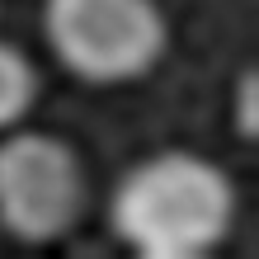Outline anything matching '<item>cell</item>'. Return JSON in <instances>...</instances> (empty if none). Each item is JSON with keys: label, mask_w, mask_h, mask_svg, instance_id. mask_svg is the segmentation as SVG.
Here are the masks:
<instances>
[{"label": "cell", "mask_w": 259, "mask_h": 259, "mask_svg": "<svg viewBox=\"0 0 259 259\" xmlns=\"http://www.w3.org/2000/svg\"><path fill=\"white\" fill-rule=\"evenodd\" d=\"M231 179L193 151H160L113 189V231L142 259H203L231 236Z\"/></svg>", "instance_id": "obj_1"}, {"label": "cell", "mask_w": 259, "mask_h": 259, "mask_svg": "<svg viewBox=\"0 0 259 259\" xmlns=\"http://www.w3.org/2000/svg\"><path fill=\"white\" fill-rule=\"evenodd\" d=\"M42 28L57 62L90 85L137 80L165 52V14L156 0H48Z\"/></svg>", "instance_id": "obj_2"}, {"label": "cell", "mask_w": 259, "mask_h": 259, "mask_svg": "<svg viewBox=\"0 0 259 259\" xmlns=\"http://www.w3.org/2000/svg\"><path fill=\"white\" fill-rule=\"evenodd\" d=\"M85 170L52 132H14L0 142V222L28 245H48L80 222Z\"/></svg>", "instance_id": "obj_3"}, {"label": "cell", "mask_w": 259, "mask_h": 259, "mask_svg": "<svg viewBox=\"0 0 259 259\" xmlns=\"http://www.w3.org/2000/svg\"><path fill=\"white\" fill-rule=\"evenodd\" d=\"M38 99V71L33 62L14 48V42H0V132L19 127L24 113L33 109Z\"/></svg>", "instance_id": "obj_4"}, {"label": "cell", "mask_w": 259, "mask_h": 259, "mask_svg": "<svg viewBox=\"0 0 259 259\" xmlns=\"http://www.w3.org/2000/svg\"><path fill=\"white\" fill-rule=\"evenodd\" d=\"M236 127L240 137H254V71L240 75V99H236Z\"/></svg>", "instance_id": "obj_5"}]
</instances>
